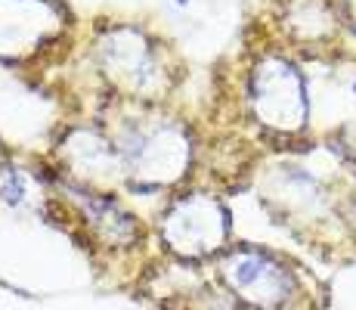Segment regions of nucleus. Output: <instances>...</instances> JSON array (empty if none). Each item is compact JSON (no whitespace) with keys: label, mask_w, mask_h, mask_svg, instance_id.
Wrapping results in <instances>:
<instances>
[{"label":"nucleus","mask_w":356,"mask_h":310,"mask_svg":"<svg viewBox=\"0 0 356 310\" xmlns=\"http://www.w3.org/2000/svg\"><path fill=\"white\" fill-rule=\"evenodd\" d=\"M232 286L242 295H248V301L254 304H282L291 295L294 282L285 270H279L270 258L264 254H245L236 261V267L229 270Z\"/></svg>","instance_id":"obj_1"},{"label":"nucleus","mask_w":356,"mask_h":310,"mask_svg":"<svg viewBox=\"0 0 356 310\" xmlns=\"http://www.w3.org/2000/svg\"><path fill=\"white\" fill-rule=\"evenodd\" d=\"M347 6H350V10H353V16H356V0H347Z\"/></svg>","instance_id":"obj_2"},{"label":"nucleus","mask_w":356,"mask_h":310,"mask_svg":"<svg viewBox=\"0 0 356 310\" xmlns=\"http://www.w3.org/2000/svg\"><path fill=\"white\" fill-rule=\"evenodd\" d=\"M177 3H180V6H183V3H186V0H177Z\"/></svg>","instance_id":"obj_3"}]
</instances>
